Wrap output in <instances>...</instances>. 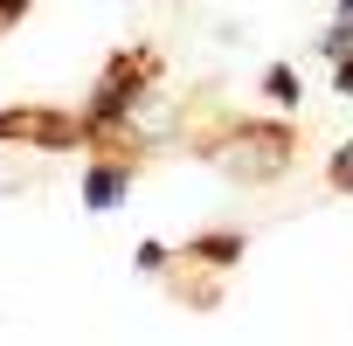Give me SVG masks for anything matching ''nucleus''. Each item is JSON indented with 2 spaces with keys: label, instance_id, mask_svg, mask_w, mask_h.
Listing matches in <instances>:
<instances>
[{
  "label": "nucleus",
  "instance_id": "1",
  "mask_svg": "<svg viewBox=\"0 0 353 346\" xmlns=\"http://www.w3.org/2000/svg\"><path fill=\"white\" fill-rule=\"evenodd\" d=\"M222 159H243L236 173H277L284 166V145L270 139V145H222Z\"/></svg>",
  "mask_w": 353,
  "mask_h": 346
},
{
  "label": "nucleus",
  "instance_id": "2",
  "mask_svg": "<svg viewBox=\"0 0 353 346\" xmlns=\"http://www.w3.org/2000/svg\"><path fill=\"white\" fill-rule=\"evenodd\" d=\"M83 201H90V208H118V201H125V173H118V166H97L90 181H83Z\"/></svg>",
  "mask_w": 353,
  "mask_h": 346
},
{
  "label": "nucleus",
  "instance_id": "3",
  "mask_svg": "<svg viewBox=\"0 0 353 346\" xmlns=\"http://www.w3.org/2000/svg\"><path fill=\"white\" fill-rule=\"evenodd\" d=\"M332 181H339V187H353V145H346V152L332 159Z\"/></svg>",
  "mask_w": 353,
  "mask_h": 346
},
{
  "label": "nucleus",
  "instance_id": "4",
  "mask_svg": "<svg viewBox=\"0 0 353 346\" xmlns=\"http://www.w3.org/2000/svg\"><path fill=\"white\" fill-rule=\"evenodd\" d=\"M339 90H346V97H353V63H346V70H339Z\"/></svg>",
  "mask_w": 353,
  "mask_h": 346
}]
</instances>
